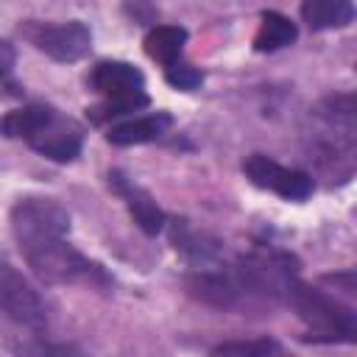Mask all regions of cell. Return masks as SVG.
Listing matches in <instances>:
<instances>
[{"mask_svg": "<svg viewBox=\"0 0 357 357\" xmlns=\"http://www.w3.org/2000/svg\"><path fill=\"white\" fill-rule=\"evenodd\" d=\"M0 134L6 139H22L39 156L67 165L81 156L84 126L47 103H28L0 117Z\"/></svg>", "mask_w": 357, "mask_h": 357, "instance_id": "6da1fadb", "label": "cell"}, {"mask_svg": "<svg viewBox=\"0 0 357 357\" xmlns=\"http://www.w3.org/2000/svg\"><path fill=\"white\" fill-rule=\"evenodd\" d=\"M287 307L304 321L307 337L312 343H354L357 340V312L340 298L301 282L293 276L282 293Z\"/></svg>", "mask_w": 357, "mask_h": 357, "instance_id": "7a4b0ae2", "label": "cell"}, {"mask_svg": "<svg viewBox=\"0 0 357 357\" xmlns=\"http://www.w3.org/2000/svg\"><path fill=\"white\" fill-rule=\"evenodd\" d=\"M89 86L103 98L100 106L92 109V117L98 123L126 117L151 103L145 92V75L128 61H98L89 73Z\"/></svg>", "mask_w": 357, "mask_h": 357, "instance_id": "3957f363", "label": "cell"}, {"mask_svg": "<svg viewBox=\"0 0 357 357\" xmlns=\"http://www.w3.org/2000/svg\"><path fill=\"white\" fill-rule=\"evenodd\" d=\"M11 231L20 254L70 234V215L56 198L25 195L11 206Z\"/></svg>", "mask_w": 357, "mask_h": 357, "instance_id": "277c9868", "label": "cell"}, {"mask_svg": "<svg viewBox=\"0 0 357 357\" xmlns=\"http://www.w3.org/2000/svg\"><path fill=\"white\" fill-rule=\"evenodd\" d=\"M20 33L36 50H42L45 56H50L53 61H61V64L84 59L92 47V31L81 20H67V22L25 20L20 25Z\"/></svg>", "mask_w": 357, "mask_h": 357, "instance_id": "5b68a950", "label": "cell"}, {"mask_svg": "<svg viewBox=\"0 0 357 357\" xmlns=\"http://www.w3.org/2000/svg\"><path fill=\"white\" fill-rule=\"evenodd\" d=\"M0 318L42 332L47 326V310L36 287L11 265H0Z\"/></svg>", "mask_w": 357, "mask_h": 357, "instance_id": "8992f818", "label": "cell"}, {"mask_svg": "<svg viewBox=\"0 0 357 357\" xmlns=\"http://www.w3.org/2000/svg\"><path fill=\"white\" fill-rule=\"evenodd\" d=\"M243 173L254 187L271 190V192L282 195L284 201H307L315 190V181L310 173L296 170V167H284L265 153H251L243 162Z\"/></svg>", "mask_w": 357, "mask_h": 357, "instance_id": "52a82bcc", "label": "cell"}, {"mask_svg": "<svg viewBox=\"0 0 357 357\" xmlns=\"http://www.w3.org/2000/svg\"><path fill=\"white\" fill-rule=\"evenodd\" d=\"M109 187L126 201V206H128V212H131V218H134V223L145 231V234H159L162 229H165V223H167V215L162 212V206L153 201V195L148 192V190H142L139 184H134L126 173H120V170H109Z\"/></svg>", "mask_w": 357, "mask_h": 357, "instance_id": "ba28073f", "label": "cell"}, {"mask_svg": "<svg viewBox=\"0 0 357 357\" xmlns=\"http://www.w3.org/2000/svg\"><path fill=\"white\" fill-rule=\"evenodd\" d=\"M170 126H173V117L167 112L137 114V117H128L123 123H114L106 131V139L112 145H142V142H153V139L165 137Z\"/></svg>", "mask_w": 357, "mask_h": 357, "instance_id": "9c48e42d", "label": "cell"}, {"mask_svg": "<svg viewBox=\"0 0 357 357\" xmlns=\"http://www.w3.org/2000/svg\"><path fill=\"white\" fill-rule=\"evenodd\" d=\"M301 20L312 31L346 28L354 20L351 0H301Z\"/></svg>", "mask_w": 357, "mask_h": 357, "instance_id": "30bf717a", "label": "cell"}, {"mask_svg": "<svg viewBox=\"0 0 357 357\" xmlns=\"http://www.w3.org/2000/svg\"><path fill=\"white\" fill-rule=\"evenodd\" d=\"M296 39H298V28L290 17H284L279 11H262L259 28H257V36H254V47L259 53L282 50V47L293 45Z\"/></svg>", "mask_w": 357, "mask_h": 357, "instance_id": "8fae6325", "label": "cell"}, {"mask_svg": "<svg viewBox=\"0 0 357 357\" xmlns=\"http://www.w3.org/2000/svg\"><path fill=\"white\" fill-rule=\"evenodd\" d=\"M184 45H187V28L181 25H153L145 36V53L162 67L178 61Z\"/></svg>", "mask_w": 357, "mask_h": 357, "instance_id": "7c38bea8", "label": "cell"}, {"mask_svg": "<svg viewBox=\"0 0 357 357\" xmlns=\"http://www.w3.org/2000/svg\"><path fill=\"white\" fill-rule=\"evenodd\" d=\"M173 243H176V248L190 259V262H195L198 268L204 265H209V262H215V257H218V243L215 240H206L204 234H198V231H192L184 220H173Z\"/></svg>", "mask_w": 357, "mask_h": 357, "instance_id": "4fadbf2b", "label": "cell"}, {"mask_svg": "<svg viewBox=\"0 0 357 357\" xmlns=\"http://www.w3.org/2000/svg\"><path fill=\"white\" fill-rule=\"evenodd\" d=\"M282 346L271 337H257V340H229V343H218L212 346V354H237V357H268V354H279Z\"/></svg>", "mask_w": 357, "mask_h": 357, "instance_id": "5bb4252c", "label": "cell"}, {"mask_svg": "<svg viewBox=\"0 0 357 357\" xmlns=\"http://www.w3.org/2000/svg\"><path fill=\"white\" fill-rule=\"evenodd\" d=\"M14 64H17V50L8 39H0V95L6 98H20L22 86L14 78Z\"/></svg>", "mask_w": 357, "mask_h": 357, "instance_id": "9a60e30c", "label": "cell"}, {"mask_svg": "<svg viewBox=\"0 0 357 357\" xmlns=\"http://www.w3.org/2000/svg\"><path fill=\"white\" fill-rule=\"evenodd\" d=\"M165 78H167L170 86L190 92V89H195V86H201L204 73H201L198 67H192V64H187V61L178 59V61H173V64L165 67Z\"/></svg>", "mask_w": 357, "mask_h": 357, "instance_id": "2e32d148", "label": "cell"}]
</instances>
